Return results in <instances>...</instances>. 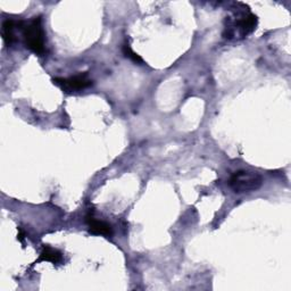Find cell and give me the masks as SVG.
<instances>
[{"label":"cell","mask_w":291,"mask_h":291,"mask_svg":"<svg viewBox=\"0 0 291 291\" xmlns=\"http://www.w3.org/2000/svg\"><path fill=\"white\" fill-rule=\"evenodd\" d=\"M24 42L26 48L37 55L45 54V32L42 29L41 18L34 17L22 26Z\"/></svg>","instance_id":"6da1fadb"},{"label":"cell","mask_w":291,"mask_h":291,"mask_svg":"<svg viewBox=\"0 0 291 291\" xmlns=\"http://www.w3.org/2000/svg\"><path fill=\"white\" fill-rule=\"evenodd\" d=\"M263 185V179L258 173L239 171L230 179V187L234 193L245 194L258 190Z\"/></svg>","instance_id":"7a4b0ae2"},{"label":"cell","mask_w":291,"mask_h":291,"mask_svg":"<svg viewBox=\"0 0 291 291\" xmlns=\"http://www.w3.org/2000/svg\"><path fill=\"white\" fill-rule=\"evenodd\" d=\"M54 83H56L58 87H61L65 93L69 94L73 93V91L86 89V88L93 85V81L88 78L87 73H80L69 79L56 78L54 79Z\"/></svg>","instance_id":"3957f363"},{"label":"cell","mask_w":291,"mask_h":291,"mask_svg":"<svg viewBox=\"0 0 291 291\" xmlns=\"http://www.w3.org/2000/svg\"><path fill=\"white\" fill-rule=\"evenodd\" d=\"M87 222L89 224V232L93 234H97V236H105V237H110L113 234V230H111V226L107 223L102 221H97L95 220L94 217L88 216Z\"/></svg>","instance_id":"277c9868"},{"label":"cell","mask_w":291,"mask_h":291,"mask_svg":"<svg viewBox=\"0 0 291 291\" xmlns=\"http://www.w3.org/2000/svg\"><path fill=\"white\" fill-rule=\"evenodd\" d=\"M62 261H63V256L57 249L51 248V247L49 246H43V249L41 254H40L38 263L51 262L53 264H59V263H62Z\"/></svg>","instance_id":"5b68a950"},{"label":"cell","mask_w":291,"mask_h":291,"mask_svg":"<svg viewBox=\"0 0 291 291\" xmlns=\"http://www.w3.org/2000/svg\"><path fill=\"white\" fill-rule=\"evenodd\" d=\"M256 25H257V18H256V16L252 14L248 16H245V17L239 22V26H240L242 34L244 35L252 33V32L256 29Z\"/></svg>","instance_id":"8992f818"},{"label":"cell","mask_w":291,"mask_h":291,"mask_svg":"<svg viewBox=\"0 0 291 291\" xmlns=\"http://www.w3.org/2000/svg\"><path fill=\"white\" fill-rule=\"evenodd\" d=\"M2 39L7 46H11L14 41V22L6 19L2 24Z\"/></svg>","instance_id":"52a82bcc"},{"label":"cell","mask_w":291,"mask_h":291,"mask_svg":"<svg viewBox=\"0 0 291 291\" xmlns=\"http://www.w3.org/2000/svg\"><path fill=\"white\" fill-rule=\"evenodd\" d=\"M123 54H124L127 58H130L131 61H133L134 63H137V64L142 63V59H141L140 56L135 54L134 51L131 49L130 46L126 45V43L124 46H123Z\"/></svg>","instance_id":"ba28073f"},{"label":"cell","mask_w":291,"mask_h":291,"mask_svg":"<svg viewBox=\"0 0 291 291\" xmlns=\"http://www.w3.org/2000/svg\"><path fill=\"white\" fill-rule=\"evenodd\" d=\"M24 238H25V233H24V231L21 229V228H18V234H17V240L18 241H21L22 244L24 242Z\"/></svg>","instance_id":"9c48e42d"}]
</instances>
